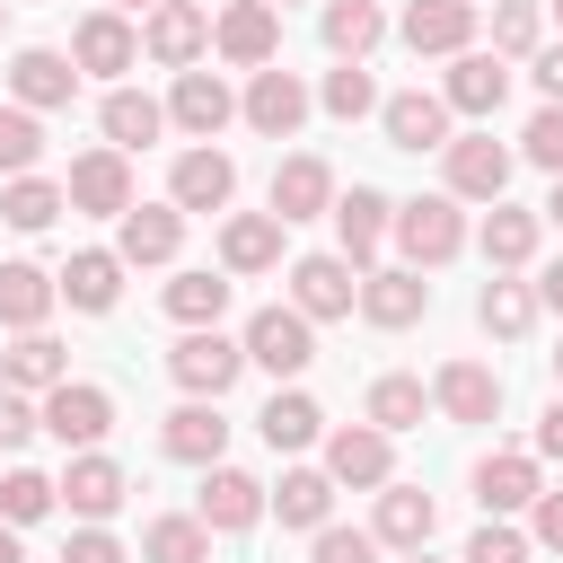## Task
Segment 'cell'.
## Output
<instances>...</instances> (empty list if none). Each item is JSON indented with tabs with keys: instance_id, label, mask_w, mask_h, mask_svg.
<instances>
[{
	"instance_id": "obj_1",
	"label": "cell",
	"mask_w": 563,
	"mask_h": 563,
	"mask_svg": "<svg viewBox=\"0 0 563 563\" xmlns=\"http://www.w3.org/2000/svg\"><path fill=\"white\" fill-rule=\"evenodd\" d=\"M387 238L405 246V264H413V273H431V264H449V255L466 246V220H457V202H449V194H413V202H396Z\"/></svg>"
},
{
	"instance_id": "obj_2",
	"label": "cell",
	"mask_w": 563,
	"mask_h": 563,
	"mask_svg": "<svg viewBox=\"0 0 563 563\" xmlns=\"http://www.w3.org/2000/svg\"><path fill=\"white\" fill-rule=\"evenodd\" d=\"M238 343H246V361H255V369H273V378H299V369L317 361V325H308V317H299L290 299H273V308H255Z\"/></svg>"
},
{
	"instance_id": "obj_3",
	"label": "cell",
	"mask_w": 563,
	"mask_h": 563,
	"mask_svg": "<svg viewBox=\"0 0 563 563\" xmlns=\"http://www.w3.org/2000/svg\"><path fill=\"white\" fill-rule=\"evenodd\" d=\"M238 369H246V343H229L220 325H194V334L167 352V378H176L185 396H202V405H220V396L238 387Z\"/></svg>"
},
{
	"instance_id": "obj_4",
	"label": "cell",
	"mask_w": 563,
	"mask_h": 563,
	"mask_svg": "<svg viewBox=\"0 0 563 563\" xmlns=\"http://www.w3.org/2000/svg\"><path fill=\"white\" fill-rule=\"evenodd\" d=\"M35 422H44L62 449H97V440L114 431V396H106V387H88V378H62V387H44Z\"/></svg>"
},
{
	"instance_id": "obj_5",
	"label": "cell",
	"mask_w": 563,
	"mask_h": 563,
	"mask_svg": "<svg viewBox=\"0 0 563 563\" xmlns=\"http://www.w3.org/2000/svg\"><path fill=\"white\" fill-rule=\"evenodd\" d=\"M211 53L238 62V70H264V62L282 53V9H264V0H229V9L211 18Z\"/></svg>"
},
{
	"instance_id": "obj_6",
	"label": "cell",
	"mask_w": 563,
	"mask_h": 563,
	"mask_svg": "<svg viewBox=\"0 0 563 563\" xmlns=\"http://www.w3.org/2000/svg\"><path fill=\"white\" fill-rule=\"evenodd\" d=\"M62 202L88 211V220H123V211H132V167H123V150H88V158H70Z\"/></svg>"
},
{
	"instance_id": "obj_7",
	"label": "cell",
	"mask_w": 563,
	"mask_h": 563,
	"mask_svg": "<svg viewBox=\"0 0 563 563\" xmlns=\"http://www.w3.org/2000/svg\"><path fill=\"white\" fill-rule=\"evenodd\" d=\"M352 299H361V273H352L343 255H299V264H290V308H299L308 325L352 317Z\"/></svg>"
},
{
	"instance_id": "obj_8",
	"label": "cell",
	"mask_w": 563,
	"mask_h": 563,
	"mask_svg": "<svg viewBox=\"0 0 563 563\" xmlns=\"http://www.w3.org/2000/svg\"><path fill=\"white\" fill-rule=\"evenodd\" d=\"M141 44H150V62L194 70V62L211 53V9H194V0H158V9H150V26H141Z\"/></svg>"
},
{
	"instance_id": "obj_9",
	"label": "cell",
	"mask_w": 563,
	"mask_h": 563,
	"mask_svg": "<svg viewBox=\"0 0 563 563\" xmlns=\"http://www.w3.org/2000/svg\"><path fill=\"white\" fill-rule=\"evenodd\" d=\"M238 114H246V123H255L264 141H290V132L308 123V88H299V70H273V62H264V70L246 79Z\"/></svg>"
},
{
	"instance_id": "obj_10",
	"label": "cell",
	"mask_w": 563,
	"mask_h": 563,
	"mask_svg": "<svg viewBox=\"0 0 563 563\" xmlns=\"http://www.w3.org/2000/svg\"><path fill=\"white\" fill-rule=\"evenodd\" d=\"M510 185V150L493 132H457L449 141V202H501Z\"/></svg>"
},
{
	"instance_id": "obj_11",
	"label": "cell",
	"mask_w": 563,
	"mask_h": 563,
	"mask_svg": "<svg viewBox=\"0 0 563 563\" xmlns=\"http://www.w3.org/2000/svg\"><path fill=\"white\" fill-rule=\"evenodd\" d=\"M194 519H202L211 537H238V528L264 519V484H255L246 466H202V501H194Z\"/></svg>"
},
{
	"instance_id": "obj_12",
	"label": "cell",
	"mask_w": 563,
	"mask_h": 563,
	"mask_svg": "<svg viewBox=\"0 0 563 563\" xmlns=\"http://www.w3.org/2000/svg\"><path fill=\"white\" fill-rule=\"evenodd\" d=\"M501 97H510V62H501V53H475V44H466V53L449 62V88H440V106H449V114H475V123H484V114H501Z\"/></svg>"
},
{
	"instance_id": "obj_13",
	"label": "cell",
	"mask_w": 563,
	"mask_h": 563,
	"mask_svg": "<svg viewBox=\"0 0 563 563\" xmlns=\"http://www.w3.org/2000/svg\"><path fill=\"white\" fill-rule=\"evenodd\" d=\"M229 114H238V97H229V79H220V70H176V97H167V123H176V132L220 141V132H229Z\"/></svg>"
},
{
	"instance_id": "obj_14",
	"label": "cell",
	"mask_w": 563,
	"mask_h": 563,
	"mask_svg": "<svg viewBox=\"0 0 563 563\" xmlns=\"http://www.w3.org/2000/svg\"><path fill=\"white\" fill-rule=\"evenodd\" d=\"M229 194H238V158L211 150V141H194V150L176 158V176H167V202H176V211H220Z\"/></svg>"
},
{
	"instance_id": "obj_15",
	"label": "cell",
	"mask_w": 563,
	"mask_h": 563,
	"mask_svg": "<svg viewBox=\"0 0 563 563\" xmlns=\"http://www.w3.org/2000/svg\"><path fill=\"white\" fill-rule=\"evenodd\" d=\"M53 493H62V501H70V510H79L88 528H106V519L123 510V493H132V484H123V466H114V457L79 449V457L62 466V484H53Z\"/></svg>"
},
{
	"instance_id": "obj_16",
	"label": "cell",
	"mask_w": 563,
	"mask_h": 563,
	"mask_svg": "<svg viewBox=\"0 0 563 563\" xmlns=\"http://www.w3.org/2000/svg\"><path fill=\"white\" fill-rule=\"evenodd\" d=\"M431 528H440V501H431L422 484H378V519H369V537H378V545L422 554V545H431Z\"/></svg>"
},
{
	"instance_id": "obj_17",
	"label": "cell",
	"mask_w": 563,
	"mask_h": 563,
	"mask_svg": "<svg viewBox=\"0 0 563 563\" xmlns=\"http://www.w3.org/2000/svg\"><path fill=\"white\" fill-rule=\"evenodd\" d=\"M387 220H396V202H387L378 185H352V194H334V238H343V264H352V273H369V255H378Z\"/></svg>"
},
{
	"instance_id": "obj_18",
	"label": "cell",
	"mask_w": 563,
	"mask_h": 563,
	"mask_svg": "<svg viewBox=\"0 0 563 563\" xmlns=\"http://www.w3.org/2000/svg\"><path fill=\"white\" fill-rule=\"evenodd\" d=\"M185 246V211L176 202H132L123 220H114V255L123 264H167Z\"/></svg>"
},
{
	"instance_id": "obj_19",
	"label": "cell",
	"mask_w": 563,
	"mask_h": 563,
	"mask_svg": "<svg viewBox=\"0 0 563 563\" xmlns=\"http://www.w3.org/2000/svg\"><path fill=\"white\" fill-rule=\"evenodd\" d=\"M352 308H361L369 325L396 334V325H413V317L431 308V282H422L413 264H396V273H361V299H352Z\"/></svg>"
},
{
	"instance_id": "obj_20",
	"label": "cell",
	"mask_w": 563,
	"mask_h": 563,
	"mask_svg": "<svg viewBox=\"0 0 563 563\" xmlns=\"http://www.w3.org/2000/svg\"><path fill=\"white\" fill-rule=\"evenodd\" d=\"M387 431H369V422H343V431H325V475L334 484H361V493H378L387 484Z\"/></svg>"
},
{
	"instance_id": "obj_21",
	"label": "cell",
	"mask_w": 563,
	"mask_h": 563,
	"mask_svg": "<svg viewBox=\"0 0 563 563\" xmlns=\"http://www.w3.org/2000/svg\"><path fill=\"white\" fill-rule=\"evenodd\" d=\"M545 484H537V457L528 449H493L484 466H475V501H484V519H510V510H528Z\"/></svg>"
},
{
	"instance_id": "obj_22",
	"label": "cell",
	"mask_w": 563,
	"mask_h": 563,
	"mask_svg": "<svg viewBox=\"0 0 563 563\" xmlns=\"http://www.w3.org/2000/svg\"><path fill=\"white\" fill-rule=\"evenodd\" d=\"M9 88H18L26 114H44V106H70V97H79V70H70L53 44H26V53L9 62Z\"/></svg>"
},
{
	"instance_id": "obj_23",
	"label": "cell",
	"mask_w": 563,
	"mask_h": 563,
	"mask_svg": "<svg viewBox=\"0 0 563 563\" xmlns=\"http://www.w3.org/2000/svg\"><path fill=\"white\" fill-rule=\"evenodd\" d=\"M378 123H387V150H449V106H440L431 88L387 97V106H378Z\"/></svg>"
},
{
	"instance_id": "obj_24",
	"label": "cell",
	"mask_w": 563,
	"mask_h": 563,
	"mask_svg": "<svg viewBox=\"0 0 563 563\" xmlns=\"http://www.w3.org/2000/svg\"><path fill=\"white\" fill-rule=\"evenodd\" d=\"M317 211H334V167L325 158H282L273 167V220L290 229V220H317Z\"/></svg>"
},
{
	"instance_id": "obj_25",
	"label": "cell",
	"mask_w": 563,
	"mask_h": 563,
	"mask_svg": "<svg viewBox=\"0 0 563 563\" xmlns=\"http://www.w3.org/2000/svg\"><path fill=\"white\" fill-rule=\"evenodd\" d=\"M431 405H440L449 422H493V413H501V378H493L484 361H449V369L431 378Z\"/></svg>"
},
{
	"instance_id": "obj_26",
	"label": "cell",
	"mask_w": 563,
	"mask_h": 563,
	"mask_svg": "<svg viewBox=\"0 0 563 563\" xmlns=\"http://www.w3.org/2000/svg\"><path fill=\"white\" fill-rule=\"evenodd\" d=\"M405 44L457 62V53L475 44V0H413V9H405Z\"/></svg>"
},
{
	"instance_id": "obj_27",
	"label": "cell",
	"mask_w": 563,
	"mask_h": 563,
	"mask_svg": "<svg viewBox=\"0 0 563 563\" xmlns=\"http://www.w3.org/2000/svg\"><path fill=\"white\" fill-rule=\"evenodd\" d=\"M70 308H88V317H106L114 308V290H123V255L114 246H79L70 264H62V282H53Z\"/></svg>"
},
{
	"instance_id": "obj_28",
	"label": "cell",
	"mask_w": 563,
	"mask_h": 563,
	"mask_svg": "<svg viewBox=\"0 0 563 563\" xmlns=\"http://www.w3.org/2000/svg\"><path fill=\"white\" fill-rule=\"evenodd\" d=\"M158 449L167 457H185V466H220V449H229V422H220V405H176L167 413V431H158Z\"/></svg>"
},
{
	"instance_id": "obj_29",
	"label": "cell",
	"mask_w": 563,
	"mask_h": 563,
	"mask_svg": "<svg viewBox=\"0 0 563 563\" xmlns=\"http://www.w3.org/2000/svg\"><path fill=\"white\" fill-rule=\"evenodd\" d=\"M53 299H62V290H53L44 264H26V255L0 264V325H9V334H35V325L53 317Z\"/></svg>"
},
{
	"instance_id": "obj_30",
	"label": "cell",
	"mask_w": 563,
	"mask_h": 563,
	"mask_svg": "<svg viewBox=\"0 0 563 563\" xmlns=\"http://www.w3.org/2000/svg\"><path fill=\"white\" fill-rule=\"evenodd\" d=\"M70 62L114 79V70H132V62H141V35H132L114 9H97V18H79V35H70Z\"/></svg>"
},
{
	"instance_id": "obj_31",
	"label": "cell",
	"mask_w": 563,
	"mask_h": 563,
	"mask_svg": "<svg viewBox=\"0 0 563 563\" xmlns=\"http://www.w3.org/2000/svg\"><path fill=\"white\" fill-rule=\"evenodd\" d=\"M220 264H229V273H273V264H282V220H273V211L220 220Z\"/></svg>"
},
{
	"instance_id": "obj_32",
	"label": "cell",
	"mask_w": 563,
	"mask_h": 563,
	"mask_svg": "<svg viewBox=\"0 0 563 563\" xmlns=\"http://www.w3.org/2000/svg\"><path fill=\"white\" fill-rule=\"evenodd\" d=\"M264 510H273L282 528H325V510H334V475H325V466H290V475L264 493Z\"/></svg>"
},
{
	"instance_id": "obj_33",
	"label": "cell",
	"mask_w": 563,
	"mask_h": 563,
	"mask_svg": "<svg viewBox=\"0 0 563 563\" xmlns=\"http://www.w3.org/2000/svg\"><path fill=\"white\" fill-rule=\"evenodd\" d=\"M97 123H106V150H150V141L167 132V106L141 97V88H114V97L97 106Z\"/></svg>"
},
{
	"instance_id": "obj_34",
	"label": "cell",
	"mask_w": 563,
	"mask_h": 563,
	"mask_svg": "<svg viewBox=\"0 0 563 563\" xmlns=\"http://www.w3.org/2000/svg\"><path fill=\"white\" fill-rule=\"evenodd\" d=\"M62 378H70V361H62L53 334H18V343L0 352V387H18V396H44V387H62Z\"/></svg>"
},
{
	"instance_id": "obj_35",
	"label": "cell",
	"mask_w": 563,
	"mask_h": 563,
	"mask_svg": "<svg viewBox=\"0 0 563 563\" xmlns=\"http://www.w3.org/2000/svg\"><path fill=\"white\" fill-rule=\"evenodd\" d=\"M317 35H325V53H334V62H369V44L387 35V18H378V0H325Z\"/></svg>"
},
{
	"instance_id": "obj_36",
	"label": "cell",
	"mask_w": 563,
	"mask_h": 563,
	"mask_svg": "<svg viewBox=\"0 0 563 563\" xmlns=\"http://www.w3.org/2000/svg\"><path fill=\"white\" fill-rule=\"evenodd\" d=\"M537 229H545L537 211H519V202H493V211H484V264H493V273H519V264L537 255Z\"/></svg>"
},
{
	"instance_id": "obj_37",
	"label": "cell",
	"mask_w": 563,
	"mask_h": 563,
	"mask_svg": "<svg viewBox=\"0 0 563 563\" xmlns=\"http://www.w3.org/2000/svg\"><path fill=\"white\" fill-rule=\"evenodd\" d=\"M255 431H264V449H308L317 431H325V413H317V396H299V387H282L264 413H255Z\"/></svg>"
},
{
	"instance_id": "obj_38",
	"label": "cell",
	"mask_w": 563,
	"mask_h": 563,
	"mask_svg": "<svg viewBox=\"0 0 563 563\" xmlns=\"http://www.w3.org/2000/svg\"><path fill=\"white\" fill-rule=\"evenodd\" d=\"M62 211H70V202H62V185H44V176H9V185H0V220H9V229H26V238H35V229H53Z\"/></svg>"
},
{
	"instance_id": "obj_39",
	"label": "cell",
	"mask_w": 563,
	"mask_h": 563,
	"mask_svg": "<svg viewBox=\"0 0 563 563\" xmlns=\"http://www.w3.org/2000/svg\"><path fill=\"white\" fill-rule=\"evenodd\" d=\"M167 317H176L185 334H194V325H220V317H229V282H220V273H176V282H167Z\"/></svg>"
},
{
	"instance_id": "obj_40",
	"label": "cell",
	"mask_w": 563,
	"mask_h": 563,
	"mask_svg": "<svg viewBox=\"0 0 563 563\" xmlns=\"http://www.w3.org/2000/svg\"><path fill=\"white\" fill-rule=\"evenodd\" d=\"M422 405H431V396H422V378H405V369H387V378L369 387V413H361V422L396 440V431H413V422H422Z\"/></svg>"
},
{
	"instance_id": "obj_41",
	"label": "cell",
	"mask_w": 563,
	"mask_h": 563,
	"mask_svg": "<svg viewBox=\"0 0 563 563\" xmlns=\"http://www.w3.org/2000/svg\"><path fill=\"white\" fill-rule=\"evenodd\" d=\"M141 563H211V528L202 519H150L141 528Z\"/></svg>"
},
{
	"instance_id": "obj_42",
	"label": "cell",
	"mask_w": 563,
	"mask_h": 563,
	"mask_svg": "<svg viewBox=\"0 0 563 563\" xmlns=\"http://www.w3.org/2000/svg\"><path fill=\"white\" fill-rule=\"evenodd\" d=\"M475 317H484V334H528V325H537V290H528V282H484Z\"/></svg>"
},
{
	"instance_id": "obj_43",
	"label": "cell",
	"mask_w": 563,
	"mask_h": 563,
	"mask_svg": "<svg viewBox=\"0 0 563 563\" xmlns=\"http://www.w3.org/2000/svg\"><path fill=\"white\" fill-rule=\"evenodd\" d=\"M53 501H62V493H53V475H35V466H9V484H0V519H9V528H35Z\"/></svg>"
},
{
	"instance_id": "obj_44",
	"label": "cell",
	"mask_w": 563,
	"mask_h": 563,
	"mask_svg": "<svg viewBox=\"0 0 563 563\" xmlns=\"http://www.w3.org/2000/svg\"><path fill=\"white\" fill-rule=\"evenodd\" d=\"M317 106H325V114H343V123H361V114L378 106V79H369L361 62H343V70H325V88H317Z\"/></svg>"
},
{
	"instance_id": "obj_45",
	"label": "cell",
	"mask_w": 563,
	"mask_h": 563,
	"mask_svg": "<svg viewBox=\"0 0 563 563\" xmlns=\"http://www.w3.org/2000/svg\"><path fill=\"white\" fill-rule=\"evenodd\" d=\"M44 158V123L26 106H0V176H26Z\"/></svg>"
},
{
	"instance_id": "obj_46",
	"label": "cell",
	"mask_w": 563,
	"mask_h": 563,
	"mask_svg": "<svg viewBox=\"0 0 563 563\" xmlns=\"http://www.w3.org/2000/svg\"><path fill=\"white\" fill-rule=\"evenodd\" d=\"M519 150H528L545 176H563V106H537V114H528V132H519Z\"/></svg>"
},
{
	"instance_id": "obj_47",
	"label": "cell",
	"mask_w": 563,
	"mask_h": 563,
	"mask_svg": "<svg viewBox=\"0 0 563 563\" xmlns=\"http://www.w3.org/2000/svg\"><path fill=\"white\" fill-rule=\"evenodd\" d=\"M537 44V0H501L493 9V53L510 62V53H528Z\"/></svg>"
},
{
	"instance_id": "obj_48",
	"label": "cell",
	"mask_w": 563,
	"mask_h": 563,
	"mask_svg": "<svg viewBox=\"0 0 563 563\" xmlns=\"http://www.w3.org/2000/svg\"><path fill=\"white\" fill-rule=\"evenodd\" d=\"M466 563H528V537H519L510 519H484V528L466 537Z\"/></svg>"
},
{
	"instance_id": "obj_49",
	"label": "cell",
	"mask_w": 563,
	"mask_h": 563,
	"mask_svg": "<svg viewBox=\"0 0 563 563\" xmlns=\"http://www.w3.org/2000/svg\"><path fill=\"white\" fill-rule=\"evenodd\" d=\"M308 563H378V537L369 528H317Z\"/></svg>"
},
{
	"instance_id": "obj_50",
	"label": "cell",
	"mask_w": 563,
	"mask_h": 563,
	"mask_svg": "<svg viewBox=\"0 0 563 563\" xmlns=\"http://www.w3.org/2000/svg\"><path fill=\"white\" fill-rule=\"evenodd\" d=\"M26 431H35V405L18 387H0V449H26Z\"/></svg>"
},
{
	"instance_id": "obj_51",
	"label": "cell",
	"mask_w": 563,
	"mask_h": 563,
	"mask_svg": "<svg viewBox=\"0 0 563 563\" xmlns=\"http://www.w3.org/2000/svg\"><path fill=\"white\" fill-rule=\"evenodd\" d=\"M62 563H123V545H114L106 528H79V537L62 545Z\"/></svg>"
},
{
	"instance_id": "obj_52",
	"label": "cell",
	"mask_w": 563,
	"mask_h": 563,
	"mask_svg": "<svg viewBox=\"0 0 563 563\" xmlns=\"http://www.w3.org/2000/svg\"><path fill=\"white\" fill-rule=\"evenodd\" d=\"M528 510H537V545H554V554H563V493H537Z\"/></svg>"
},
{
	"instance_id": "obj_53",
	"label": "cell",
	"mask_w": 563,
	"mask_h": 563,
	"mask_svg": "<svg viewBox=\"0 0 563 563\" xmlns=\"http://www.w3.org/2000/svg\"><path fill=\"white\" fill-rule=\"evenodd\" d=\"M537 457H563V396L537 413Z\"/></svg>"
},
{
	"instance_id": "obj_54",
	"label": "cell",
	"mask_w": 563,
	"mask_h": 563,
	"mask_svg": "<svg viewBox=\"0 0 563 563\" xmlns=\"http://www.w3.org/2000/svg\"><path fill=\"white\" fill-rule=\"evenodd\" d=\"M537 88H545V106H563V44L537 53Z\"/></svg>"
},
{
	"instance_id": "obj_55",
	"label": "cell",
	"mask_w": 563,
	"mask_h": 563,
	"mask_svg": "<svg viewBox=\"0 0 563 563\" xmlns=\"http://www.w3.org/2000/svg\"><path fill=\"white\" fill-rule=\"evenodd\" d=\"M537 308H554V317H563V255L537 273Z\"/></svg>"
},
{
	"instance_id": "obj_56",
	"label": "cell",
	"mask_w": 563,
	"mask_h": 563,
	"mask_svg": "<svg viewBox=\"0 0 563 563\" xmlns=\"http://www.w3.org/2000/svg\"><path fill=\"white\" fill-rule=\"evenodd\" d=\"M0 563H26V554H18V528H0Z\"/></svg>"
},
{
	"instance_id": "obj_57",
	"label": "cell",
	"mask_w": 563,
	"mask_h": 563,
	"mask_svg": "<svg viewBox=\"0 0 563 563\" xmlns=\"http://www.w3.org/2000/svg\"><path fill=\"white\" fill-rule=\"evenodd\" d=\"M545 220H554V229H563V176H554V194H545Z\"/></svg>"
},
{
	"instance_id": "obj_58",
	"label": "cell",
	"mask_w": 563,
	"mask_h": 563,
	"mask_svg": "<svg viewBox=\"0 0 563 563\" xmlns=\"http://www.w3.org/2000/svg\"><path fill=\"white\" fill-rule=\"evenodd\" d=\"M123 9H158V0H123Z\"/></svg>"
},
{
	"instance_id": "obj_59",
	"label": "cell",
	"mask_w": 563,
	"mask_h": 563,
	"mask_svg": "<svg viewBox=\"0 0 563 563\" xmlns=\"http://www.w3.org/2000/svg\"><path fill=\"white\" fill-rule=\"evenodd\" d=\"M405 563H431V554H405Z\"/></svg>"
},
{
	"instance_id": "obj_60",
	"label": "cell",
	"mask_w": 563,
	"mask_h": 563,
	"mask_svg": "<svg viewBox=\"0 0 563 563\" xmlns=\"http://www.w3.org/2000/svg\"><path fill=\"white\" fill-rule=\"evenodd\" d=\"M264 9H290V0H264Z\"/></svg>"
},
{
	"instance_id": "obj_61",
	"label": "cell",
	"mask_w": 563,
	"mask_h": 563,
	"mask_svg": "<svg viewBox=\"0 0 563 563\" xmlns=\"http://www.w3.org/2000/svg\"><path fill=\"white\" fill-rule=\"evenodd\" d=\"M0 26H9V0H0Z\"/></svg>"
},
{
	"instance_id": "obj_62",
	"label": "cell",
	"mask_w": 563,
	"mask_h": 563,
	"mask_svg": "<svg viewBox=\"0 0 563 563\" xmlns=\"http://www.w3.org/2000/svg\"><path fill=\"white\" fill-rule=\"evenodd\" d=\"M554 378H563V352H554Z\"/></svg>"
},
{
	"instance_id": "obj_63",
	"label": "cell",
	"mask_w": 563,
	"mask_h": 563,
	"mask_svg": "<svg viewBox=\"0 0 563 563\" xmlns=\"http://www.w3.org/2000/svg\"><path fill=\"white\" fill-rule=\"evenodd\" d=\"M545 9H554V18H563V0H545Z\"/></svg>"
}]
</instances>
